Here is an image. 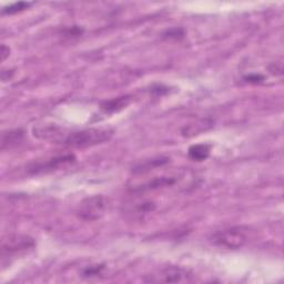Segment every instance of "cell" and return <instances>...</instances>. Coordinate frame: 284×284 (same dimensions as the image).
Returning <instances> with one entry per match:
<instances>
[{
    "label": "cell",
    "instance_id": "13",
    "mask_svg": "<svg viewBox=\"0 0 284 284\" xmlns=\"http://www.w3.org/2000/svg\"><path fill=\"white\" fill-rule=\"evenodd\" d=\"M31 5H32V3H26V2L16 3L14 5H10L9 7H6L5 9H3V14L4 15H14L17 13H20V11L28 9Z\"/></svg>",
    "mask_w": 284,
    "mask_h": 284
},
{
    "label": "cell",
    "instance_id": "5",
    "mask_svg": "<svg viewBox=\"0 0 284 284\" xmlns=\"http://www.w3.org/2000/svg\"><path fill=\"white\" fill-rule=\"evenodd\" d=\"M34 245L36 242L31 236L25 234H9L3 239V258L13 256V254L25 253L32 250Z\"/></svg>",
    "mask_w": 284,
    "mask_h": 284
},
{
    "label": "cell",
    "instance_id": "8",
    "mask_svg": "<svg viewBox=\"0 0 284 284\" xmlns=\"http://www.w3.org/2000/svg\"><path fill=\"white\" fill-rule=\"evenodd\" d=\"M131 102V97L130 96H122L118 97L115 99L108 100L101 104V109L104 112H108V114H112V112H118L124 108H127L129 103Z\"/></svg>",
    "mask_w": 284,
    "mask_h": 284
},
{
    "label": "cell",
    "instance_id": "1",
    "mask_svg": "<svg viewBox=\"0 0 284 284\" xmlns=\"http://www.w3.org/2000/svg\"><path fill=\"white\" fill-rule=\"evenodd\" d=\"M114 131L110 129H85L80 131H73L68 133L66 137L61 140V144L71 148H90L98 145H102L104 142L109 141Z\"/></svg>",
    "mask_w": 284,
    "mask_h": 284
},
{
    "label": "cell",
    "instance_id": "7",
    "mask_svg": "<svg viewBox=\"0 0 284 284\" xmlns=\"http://www.w3.org/2000/svg\"><path fill=\"white\" fill-rule=\"evenodd\" d=\"M176 182V178L174 176H159L155 178L151 181L145 183L140 187L133 188L134 191H148V190H156V189L172 187Z\"/></svg>",
    "mask_w": 284,
    "mask_h": 284
},
{
    "label": "cell",
    "instance_id": "4",
    "mask_svg": "<svg viewBox=\"0 0 284 284\" xmlns=\"http://www.w3.org/2000/svg\"><path fill=\"white\" fill-rule=\"evenodd\" d=\"M192 273L181 266H165L157 273L148 275L146 282L152 283H187L192 281Z\"/></svg>",
    "mask_w": 284,
    "mask_h": 284
},
{
    "label": "cell",
    "instance_id": "3",
    "mask_svg": "<svg viewBox=\"0 0 284 284\" xmlns=\"http://www.w3.org/2000/svg\"><path fill=\"white\" fill-rule=\"evenodd\" d=\"M109 199L103 195H92L81 201L77 208V216L85 221H97L109 209Z\"/></svg>",
    "mask_w": 284,
    "mask_h": 284
},
{
    "label": "cell",
    "instance_id": "2",
    "mask_svg": "<svg viewBox=\"0 0 284 284\" xmlns=\"http://www.w3.org/2000/svg\"><path fill=\"white\" fill-rule=\"evenodd\" d=\"M248 240L247 231L243 227L224 229L213 233L210 241L213 244L229 250H238L246 244Z\"/></svg>",
    "mask_w": 284,
    "mask_h": 284
},
{
    "label": "cell",
    "instance_id": "14",
    "mask_svg": "<svg viewBox=\"0 0 284 284\" xmlns=\"http://www.w3.org/2000/svg\"><path fill=\"white\" fill-rule=\"evenodd\" d=\"M243 79L246 82H248V84H260V82H262L265 78H264V76L260 75V74H250V75L244 76Z\"/></svg>",
    "mask_w": 284,
    "mask_h": 284
},
{
    "label": "cell",
    "instance_id": "12",
    "mask_svg": "<svg viewBox=\"0 0 284 284\" xmlns=\"http://www.w3.org/2000/svg\"><path fill=\"white\" fill-rule=\"evenodd\" d=\"M211 124H212V121L206 123L205 120L201 121L200 123H197L195 126L194 124H189L188 127H186L182 130V134L186 135V137H192V135H194V134H199V132L203 131V130L205 131L206 129H209L211 127Z\"/></svg>",
    "mask_w": 284,
    "mask_h": 284
},
{
    "label": "cell",
    "instance_id": "17",
    "mask_svg": "<svg viewBox=\"0 0 284 284\" xmlns=\"http://www.w3.org/2000/svg\"><path fill=\"white\" fill-rule=\"evenodd\" d=\"M168 87H164V86H156V87H153L152 89V92H155L157 93L158 96L160 94V96H162V94L164 93H167L169 90H168Z\"/></svg>",
    "mask_w": 284,
    "mask_h": 284
},
{
    "label": "cell",
    "instance_id": "10",
    "mask_svg": "<svg viewBox=\"0 0 284 284\" xmlns=\"http://www.w3.org/2000/svg\"><path fill=\"white\" fill-rule=\"evenodd\" d=\"M23 133L21 130H11L8 132H4L3 138H2V148L3 150L9 149L13 146H16L19 144L22 140Z\"/></svg>",
    "mask_w": 284,
    "mask_h": 284
},
{
    "label": "cell",
    "instance_id": "11",
    "mask_svg": "<svg viewBox=\"0 0 284 284\" xmlns=\"http://www.w3.org/2000/svg\"><path fill=\"white\" fill-rule=\"evenodd\" d=\"M169 158H165V157H159L156 159H151L149 161H147L145 163H141L139 164L138 167L134 168V172H138V173H142V172H147V171H150L155 168L158 167H162V165L167 164L169 162Z\"/></svg>",
    "mask_w": 284,
    "mask_h": 284
},
{
    "label": "cell",
    "instance_id": "18",
    "mask_svg": "<svg viewBox=\"0 0 284 284\" xmlns=\"http://www.w3.org/2000/svg\"><path fill=\"white\" fill-rule=\"evenodd\" d=\"M0 55H2V61H5L6 59H7L10 55V49L9 47L3 45L2 46V49H0Z\"/></svg>",
    "mask_w": 284,
    "mask_h": 284
},
{
    "label": "cell",
    "instance_id": "9",
    "mask_svg": "<svg viewBox=\"0 0 284 284\" xmlns=\"http://www.w3.org/2000/svg\"><path fill=\"white\" fill-rule=\"evenodd\" d=\"M211 152V146L200 144V145H194L189 148L188 155L189 158L194 160V161H204L209 158Z\"/></svg>",
    "mask_w": 284,
    "mask_h": 284
},
{
    "label": "cell",
    "instance_id": "6",
    "mask_svg": "<svg viewBox=\"0 0 284 284\" xmlns=\"http://www.w3.org/2000/svg\"><path fill=\"white\" fill-rule=\"evenodd\" d=\"M75 160H76V158L73 155L60 156V157L50 159V160H48V161H46L45 163L33 164L32 167H30V169H29V171H30L31 173H34V174L43 173V172H47V171L56 170L59 167H61V165L69 164L71 162H74Z\"/></svg>",
    "mask_w": 284,
    "mask_h": 284
},
{
    "label": "cell",
    "instance_id": "16",
    "mask_svg": "<svg viewBox=\"0 0 284 284\" xmlns=\"http://www.w3.org/2000/svg\"><path fill=\"white\" fill-rule=\"evenodd\" d=\"M103 269L102 265H94V266H89L84 271L85 276H94L100 273V271Z\"/></svg>",
    "mask_w": 284,
    "mask_h": 284
},
{
    "label": "cell",
    "instance_id": "15",
    "mask_svg": "<svg viewBox=\"0 0 284 284\" xmlns=\"http://www.w3.org/2000/svg\"><path fill=\"white\" fill-rule=\"evenodd\" d=\"M164 36L167 38H170V39H179V38H182L183 36H185V33H183L182 29L173 28V29H170V30L165 32Z\"/></svg>",
    "mask_w": 284,
    "mask_h": 284
}]
</instances>
